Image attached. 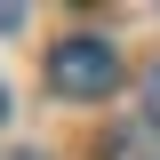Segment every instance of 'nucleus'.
I'll return each instance as SVG.
<instances>
[{"label":"nucleus","instance_id":"obj_1","mask_svg":"<svg viewBox=\"0 0 160 160\" xmlns=\"http://www.w3.org/2000/svg\"><path fill=\"white\" fill-rule=\"evenodd\" d=\"M48 88L56 96H112L120 88V48L112 40H96V32H72V40H56L48 48Z\"/></svg>","mask_w":160,"mask_h":160},{"label":"nucleus","instance_id":"obj_2","mask_svg":"<svg viewBox=\"0 0 160 160\" xmlns=\"http://www.w3.org/2000/svg\"><path fill=\"white\" fill-rule=\"evenodd\" d=\"M0 120H8V88H0Z\"/></svg>","mask_w":160,"mask_h":160},{"label":"nucleus","instance_id":"obj_3","mask_svg":"<svg viewBox=\"0 0 160 160\" xmlns=\"http://www.w3.org/2000/svg\"><path fill=\"white\" fill-rule=\"evenodd\" d=\"M16 160H40V152H16Z\"/></svg>","mask_w":160,"mask_h":160}]
</instances>
